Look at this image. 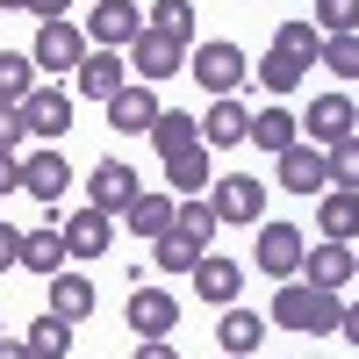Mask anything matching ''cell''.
I'll list each match as a JSON object with an SVG mask.
<instances>
[{
    "label": "cell",
    "instance_id": "6da1fadb",
    "mask_svg": "<svg viewBox=\"0 0 359 359\" xmlns=\"http://www.w3.org/2000/svg\"><path fill=\"white\" fill-rule=\"evenodd\" d=\"M266 323L302 331V338H338L345 302H338L331 287H316V280H280V294H273V309H266Z\"/></svg>",
    "mask_w": 359,
    "mask_h": 359
},
{
    "label": "cell",
    "instance_id": "7a4b0ae2",
    "mask_svg": "<svg viewBox=\"0 0 359 359\" xmlns=\"http://www.w3.org/2000/svg\"><path fill=\"white\" fill-rule=\"evenodd\" d=\"M187 72H194L216 101H230L237 86L252 79V65H245V50H237V43H194V50H187Z\"/></svg>",
    "mask_w": 359,
    "mask_h": 359
},
{
    "label": "cell",
    "instance_id": "3957f363",
    "mask_svg": "<svg viewBox=\"0 0 359 359\" xmlns=\"http://www.w3.org/2000/svg\"><path fill=\"white\" fill-rule=\"evenodd\" d=\"M302 137L316 144V151H338V144L359 137V108H352L345 94H316V101L302 108Z\"/></svg>",
    "mask_w": 359,
    "mask_h": 359
},
{
    "label": "cell",
    "instance_id": "277c9868",
    "mask_svg": "<svg viewBox=\"0 0 359 359\" xmlns=\"http://www.w3.org/2000/svg\"><path fill=\"white\" fill-rule=\"evenodd\" d=\"M79 29H86L94 50H130L144 36V8H137V0H94V15H86Z\"/></svg>",
    "mask_w": 359,
    "mask_h": 359
},
{
    "label": "cell",
    "instance_id": "5b68a950",
    "mask_svg": "<svg viewBox=\"0 0 359 359\" xmlns=\"http://www.w3.org/2000/svg\"><path fill=\"white\" fill-rule=\"evenodd\" d=\"M137 165L130 158H101L94 172H86V208H101V216H130V201H137Z\"/></svg>",
    "mask_w": 359,
    "mask_h": 359
},
{
    "label": "cell",
    "instance_id": "8992f818",
    "mask_svg": "<svg viewBox=\"0 0 359 359\" xmlns=\"http://www.w3.org/2000/svg\"><path fill=\"white\" fill-rule=\"evenodd\" d=\"M29 57H36V72H79L86 57H94V43H86V29H79V22H43Z\"/></svg>",
    "mask_w": 359,
    "mask_h": 359
},
{
    "label": "cell",
    "instance_id": "52a82bcc",
    "mask_svg": "<svg viewBox=\"0 0 359 359\" xmlns=\"http://www.w3.org/2000/svg\"><path fill=\"white\" fill-rule=\"evenodd\" d=\"M208 201H216L223 223H266V180H252V172H223L208 187Z\"/></svg>",
    "mask_w": 359,
    "mask_h": 359
},
{
    "label": "cell",
    "instance_id": "ba28073f",
    "mask_svg": "<svg viewBox=\"0 0 359 359\" xmlns=\"http://www.w3.org/2000/svg\"><path fill=\"white\" fill-rule=\"evenodd\" d=\"M123 86H130V50H94V57H86V65L72 72V94L101 101V108L123 94Z\"/></svg>",
    "mask_w": 359,
    "mask_h": 359
},
{
    "label": "cell",
    "instance_id": "9c48e42d",
    "mask_svg": "<svg viewBox=\"0 0 359 359\" xmlns=\"http://www.w3.org/2000/svg\"><path fill=\"white\" fill-rule=\"evenodd\" d=\"M273 280H294L302 273V259H309V245H302V230L294 223H259V252H252Z\"/></svg>",
    "mask_w": 359,
    "mask_h": 359
},
{
    "label": "cell",
    "instance_id": "30bf717a",
    "mask_svg": "<svg viewBox=\"0 0 359 359\" xmlns=\"http://www.w3.org/2000/svg\"><path fill=\"white\" fill-rule=\"evenodd\" d=\"M130 72H137L144 86H158V79H172V72H187V43H172V36H158V29H144V36L130 43Z\"/></svg>",
    "mask_w": 359,
    "mask_h": 359
},
{
    "label": "cell",
    "instance_id": "8fae6325",
    "mask_svg": "<svg viewBox=\"0 0 359 359\" xmlns=\"http://www.w3.org/2000/svg\"><path fill=\"white\" fill-rule=\"evenodd\" d=\"M123 323H130V338H172L180 302H172L165 287H137L130 302H123Z\"/></svg>",
    "mask_w": 359,
    "mask_h": 359
},
{
    "label": "cell",
    "instance_id": "7c38bea8",
    "mask_svg": "<svg viewBox=\"0 0 359 359\" xmlns=\"http://www.w3.org/2000/svg\"><path fill=\"white\" fill-rule=\"evenodd\" d=\"M22 130L43 137V144H57L72 130V94H65V86H36V94L22 101Z\"/></svg>",
    "mask_w": 359,
    "mask_h": 359
},
{
    "label": "cell",
    "instance_id": "4fadbf2b",
    "mask_svg": "<svg viewBox=\"0 0 359 359\" xmlns=\"http://www.w3.org/2000/svg\"><path fill=\"white\" fill-rule=\"evenodd\" d=\"M280 187L287 194H331V151H309V144H294V151H280Z\"/></svg>",
    "mask_w": 359,
    "mask_h": 359
},
{
    "label": "cell",
    "instance_id": "5bb4252c",
    "mask_svg": "<svg viewBox=\"0 0 359 359\" xmlns=\"http://www.w3.org/2000/svg\"><path fill=\"white\" fill-rule=\"evenodd\" d=\"M216 345H223V359H252V352L266 345V316L245 309V302H230V309L216 316Z\"/></svg>",
    "mask_w": 359,
    "mask_h": 359
},
{
    "label": "cell",
    "instance_id": "9a60e30c",
    "mask_svg": "<svg viewBox=\"0 0 359 359\" xmlns=\"http://www.w3.org/2000/svg\"><path fill=\"white\" fill-rule=\"evenodd\" d=\"M158 94H151V86H144V79H130L123 86V94H115L108 101V130H130V137H151V123H158Z\"/></svg>",
    "mask_w": 359,
    "mask_h": 359
},
{
    "label": "cell",
    "instance_id": "2e32d148",
    "mask_svg": "<svg viewBox=\"0 0 359 359\" xmlns=\"http://www.w3.org/2000/svg\"><path fill=\"white\" fill-rule=\"evenodd\" d=\"M22 187L36 194V201H65V194H72L65 151H50V144H43V151H29V158H22Z\"/></svg>",
    "mask_w": 359,
    "mask_h": 359
},
{
    "label": "cell",
    "instance_id": "e0dca14e",
    "mask_svg": "<svg viewBox=\"0 0 359 359\" xmlns=\"http://www.w3.org/2000/svg\"><path fill=\"white\" fill-rule=\"evenodd\" d=\"M302 280H316V287H331V294H338L345 280H359V252L323 237V245H309V259H302Z\"/></svg>",
    "mask_w": 359,
    "mask_h": 359
},
{
    "label": "cell",
    "instance_id": "ac0fdd59",
    "mask_svg": "<svg viewBox=\"0 0 359 359\" xmlns=\"http://www.w3.org/2000/svg\"><path fill=\"white\" fill-rule=\"evenodd\" d=\"M65 259H72V245H65V230L57 223H36V230H22V266L29 273H65Z\"/></svg>",
    "mask_w": 359,
    "mask_h": 359
},
{
    "label": "cell",
    "instance_id": "d6986e66",
    "mask_svg": "<svg viewBox=\"0 0 359 359\" xmlns=\"http://www.w3.org/2000/svg\"><path fill=\"white\" fill-rule=\"evenodd\" d=\"M57 230H65L72 259H101L115 245V216H101V208H72V223H57Z\"/></svg>",
    "mask_w": 359,
    "mask_h": 359
},
{
    "label": "cell",
    "instance_id": "ffe728a7",
    "mask_svg": "<svg viewBox=\"0 0 359 359\" xmlns=\"http://www.w3.org/2000/svg\"><path fill=\"white\" fill-rule=\"evenodd\" d=\"M316 230L331 237V245H359V194L352 187H331L316 201Z\"/></svg>",
    "mask_w": 359,
    "mask_h": 359
},
{
    "label": "cell",
    "instance_id": "44dd1931",
    "mask_svg": "<svg viewBox=\"0 0 359 359\" xmlns=\"http://www.w3.org/2000/svg\"><path fill=\"white\" fill-rule=\"evenodd\" d=\"M94 302H101V294H94V280H86V273H50V316H65V323H86V316H94Z\"/></svg>",
    "mask_w": 359,
    "mask_h": 359
},
{
    "label": "cell",
    "instance_id": "7402d4cb",
    "mask_svg": "<svg viewBox=\"0 0 359 359\" xmlns=\"http://www.w3.org/2000/svg\"><path fill=\"white\" fill-rule=\"evenodd\" d=\"M172 223H180V194H137L130 201V237H144V245H158Z\"/></svg>",
    "mask_w": 359,
    "mask_h": 359
},
{
    "label": "cell",
    "instance_id": "603a6c76",
    "mask_svg": "<svg viewBox=\"0 0 359 359\" xmlns=\"http://www.w3.org/2000/svg\"><path fill=\"white\" fill-rule=\"evenodd\" d=\"M201 144H252V115H245V101H208V115H201Z\"/></svg>",
    "mask_w": 359,
    "mask_h": 359
},
{
    "label": "cell",
    "instance_id": "cb8c5ba5",
    "mask_svg": "<svg viewBox=\"0 0 359 359\" xmlns=\"http://www.w3.org/2000/svg\"><path fill=\"white\" fill-rule=\"evenodd\" d=\"M237 287H245V273H237V259H216V252H208L201 266H194V294H201V302H237Z\"/></svg>",
    "mask_w": 359,
    "mask_h": 359
},
{
    "label": "cell",
    "instance_id": "d4e9b609",
    "mask_svg": "<svg viewBox=\"0 0 359 359\" xmlns=\"http://www.w3.org/2000/svg\"><path fill=\"white\" fill-rule=\"evenodd\" d=\"M294 137H302V123H294L280 101L252 115V144H259V151H273V158H280V151H294Z\"/></svg>",
    "mask_w": 359,
    "mask_h": 359
},
{
    "label": "cell",
    "instance_id": "484cf974",
    "mask_svg": "<svg viewBox=\"0 0 359 359\" xmlns=\"http://www.w3.org/2000/svg\"><path fill=\"white\" fill-rule=\"evenodd\" d=\"M165 187H180V201L201 194V187H216V180H208V144H187V151L165 158Z\"/></svg>",
    "mask_w": 359,
    "mask_h": 359
},
{
    "label": "cell",
    "instance_id": "4316f807",
    "mask_svg": "<svg viewBox=\"0 0 359 359\" xmlns=\"http://www.w3.org/2000/svg\"><path fill=\"white\" fill-rule=\"evenodd\" d=\"M29 94H36V57L29 50H0V101L22 108Z\"/></svg>",
    "mask_w": 359,
    "mask_h": 359
},
{
    "label": "cell",
    "instance_id": "83f0119b",
    "mask_svg": "<svg viewBox=\"0 0 359 359\" xmlns=\"http://www.w3.org/2000/svg\"><path fill=\"white\" fill-rule=\"evenodd\" d=\"M302 72H309V65H294L287 50H266L259 65H252V79H259V86H266V94H273V101H287L294 86H302Z\"/></svg>",
    "mask_w": 359,
    "mask_h": 359
},
{
    "label": "cell",
    "instance_id": "f1b7e54d",
    "mask_svg": "<svg viewBox=\"0 0 359 359\" xmlns=\"http://www.w3.org/2000/svg\"><path fill=\"white\" fill-rule=\"evenodd\" d=\"M180 237H194V245L208 252V237H216L223 230V216H216V201H208V194H187V201H180V223H172Z\"/></svg>",
    "mask_w": 359,
    "mask_h": 359
},
{
    "label": "cell",
    "instance_id": "f546056e",
    "mask_svg": "<svg viewBox=\"0 0 359 359\" xmlns=\"http://www.w3.org/2000/svg\"><path fill=\"white\" fill-rule=\"evenodd\" d=\"M273 50H287L294 65H316V57H323V29L316 22H280L273 29Z\"/></svg>",
    "mask_w": 359,
    "mask_h": 359
},
{
    "label": "cell",
    "instance_id": "4dcf8cb0",
    "mask_svg": "<svg viewBox=\"0 0 359 359\" xmlns=\"http://www.w3.org/2000/svg\"><path fill=\"white\" fill-rule=\"evenodd\" d=\"M29 352H36V359H65V352H72V323L43 309L36 323H29Z\"/></svg>",
    "mask_w": 359,
    "mask_h": 359
},
{
    "label": "cell",
    "instance_id": "1f68e13d",
    "mask_svg": "<svg viewBox=\"0 0 359 359\" xmlns=\"http://www.w3.org/2000/svg\"><path fill=\"white\" fill-rule=\"evenodd\" d=\"M151 259H158V273H194V266H201L208 252L194 245V237H180V230H165L158 245H151Z\"/></svg>",
    "mask_w": 359,
    "mask_h": 359
},
{
    "label": "cell",
    "instance_id": "d6a6232c",
    "mask_svg": "<svg viewBox=\"0 0 359 359\" xmlns=\"http://www.w3.org/2000/svg\"><path fill=\"white\" fill-rule=\"evenodd\" d=\"M151 144L172 158V151H187V144H201V123H194V115H180V108H165L158 123H151Z\"/></svg>",
    "mask_w": 359,
    "mask_h": 359
},
{
    "label": "cell",
    "instance_id": "836d02e7",
    "mask_svg": "<svg viewBox=\"0 0 359 359\" xmlns=\"http://www.w3.org/2000/svg\"><path fill=\"white\" fill-rule=\"evenodd\" d=\"M144 29H158V36H172V43H194V8L187 0H158V8L144 15Z\"/></svg>",
    "mask_w": 359,
    "mask_h": 359
},
{
    "label": "cell",
    "instance_id": "e575fe53",
    "mask_svg": "<svg viewBox=\"0 0 359 359\" xmlns=\"http://www.w3.org/2000/svg\"><path fill=\"white\" fill-rule=\"evenodd\" d=\"M316 29L323 36H359V0H316Z\"/></svg>",
    "mask_w": 359,
    "mask_h": 359
},
{
    "label": "cell",
    "instance_id": "d590c367",
    "mask_svg": "<svg viewBox=\"0 0 359 359\" xmlns=\"http://www.w3.org/2000/svg\"><path fill=\"white\" fill-rule=\"evenodd\" d=\"M323 72H338V79H359V36H323V57H316Z\"/></svg>",
    "mask_w": 359,
    "mask_h": 359
},
{
    "label": "cell",
    "instance_id": "8d00e7d4",
    "mask_svg": "<svg viewBox=\"0 0 359 359\" xmlns=\"http://www.w3.org/2000/svg\"><path fill=\"white\" fill-rule=\"evenodd\" d=\"M331 187H352V194H359V137L331 151Z\"/></svg>",
    "mask_w": 359,
    "mask_h": 359
},
{
    "label": "cell",
    "instance_id": "74e56055",
    "mask_svg": "<svg viewBox=\"0 0 359 359\" xmlns=\"http://www.w3.org/2000/svg\"><path fill=\"white\" fill-rule=\"evenodd\" d=\"M22 137H29V130H22V108H8V101H0V151H15Z\"/></svg>",
    "mask_w": 359,
    "mask_h": 359
},
{
    "label": "cell",
    "instance_id": "f35d334b",
    "mask_svg": "<svg viewBox=\"0 0 359 359\" xmlns=\"http://www.w3.org/2000/svg\"><path fill=\"white\" fill-rule=\"evenodd\" d=\"M15 266H22V230L0 223V273H15Z\"/></svg>",
    "mask_w": 359,
    "mask_h": 359
},
{
    "label": "cell",
    "instance_id": "ab89813d",
    "mask_svg": "<svg viewBox=\"0 0 359 359\" xmlns=\"http://www.w3.org/2000/svg\"><path fill=\"white\" fill-rule=\"evenodd\" d=\"M29 15L36 22H72V0H29Z\"/></svg>",
    "mask_w": 359,
    "mask_h": 359
},
{
    "label": "cell",
    "instance_id": "60d3db41",
    "mask_svg": "<svg viewBox=\"0 0 359 359\" xmlns=\"http://www.w3.org/2000/svg\"><path fill=\"white\" fill-rule=\"evenodd\" d=\"M130 359H180V352H172L165 338H137V352H130Z\"/></svg>",
    "mask_w": 359,
    "mask_h": 359
},
{
    "label": "cell",
    "instance_id": "b9f144b4",
    "mask_svg": "<svg viewBox=\"0 0 359 359\" xmlns=\"http://www.w3.org/2000/svg\"><path fill=\"white\" fill-rule=\"evenodd\" d=\"M8 187H22V158H15V151H0V194H8Z\"/></svg>",
    "mask_w": 359,
    "mask_h": 359
},
{
    "label": "cell",
    "instance_id": "7bdbcfd3",
    "mask_svg": "<svg viewBox=\"0 0 359 359\" xmlns=\"http://www.w3.org/2000/svg\"><path fill=\"white\" fill-rule=\"evenodd\" d=\"M338 338H352V345H359V302H345V323H338Z\"/></svg>",
    "mask_w": 359,
    "mask_h": 359
},
{
    "label": "cell",
    "instance_id": "ee69618b",
    "mask_svg": "<svg viewBox=\"0 0 359 359\" xmlns=\"http://www.w3.org/2000/svg\"><path fill=\"white\" fill-rule=\"evenodd\" d=\"M0 359H36V352H29V338H22V345H8V338H0Z\"/></svg>",
    "mask_w": 359,
    "mask_h": 359
},
{
    "label": "cell",
    "instance_id": "f6af8a7d",
    "mask_svg": "<svg viewBox=\"0 0 359 359\" xmlns=\"http://www.w3.org/2000/svg\"><path fill=\"white\" fill-rule=\"evenodd\" d=\"M22 8H29V0H0V15H22Z\"/></svg>",
    "mask_w": 359,
    "mask_h": 359
},
{
    "label": "cell",
    "instance_id": "bcb514c9",
    "mask_svg": "<svg viewBox=\"0 0 359 359\" xmlns=\"http://www.w3.org/2000/svg\"><path fill=\"white\" fill-rule=\"evenodd\" d=\"M352 252H359V245H352Z\"/></svg>",
    "mask_w": 359,
    "mask_h": 359
}]
</instances>
